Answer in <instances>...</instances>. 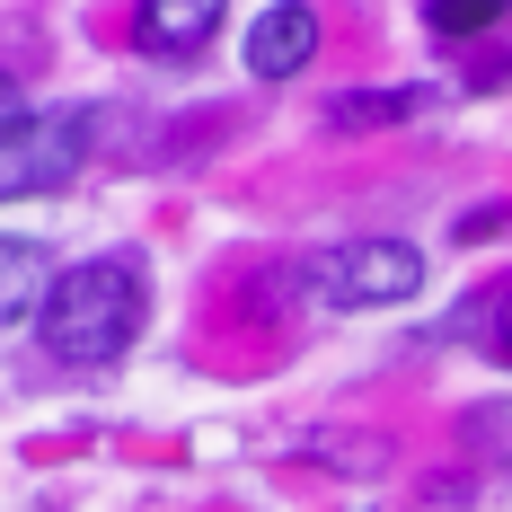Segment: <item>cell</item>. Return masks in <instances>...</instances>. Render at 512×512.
Listing matches in <instances>:
<instances>
[{
  "label": "cell",
  "instance_id": "6da1fadb",
  "mask_svg": "<svg viewBox=\"0 0 512 512\" xmlns=\"http://www.w3.org/2000/svg\"><path fill=\"white\" fill-rule=\"evenodd\" d=\"M142 318H151V274H142V256H80L62 283H53L45 301V354L71 362V371H98V362H124L133 354V336H142Z\"/></svg>",
  "mask_w": 512,
  "mask_h": 512
},
{
  "label": "cell",
  "instance_id": "7a4b0ae2",
  "mask_svg": "<svg viewBox=\"0 0 512 512\" xmlns=\"http://www.w3.org/2000/svg\"><path fill=\"white\" fill-rule=\"evenodd\" d=\"M309 283H318L327 309H398L424 292V256L407 239H345L309 265Z\"/></svg>",
  "mask_w": 512,
  "mask_h": 512
},
{
  "label": "cell",
  "instance_id": "3957f363",
  "mask_svg": "<svg viewBox=\"0 0 512 512\" xmlns=\"http://www.w3.org/2000/svg\"><path fill=\"white\" fill-rule=\"evenodd\" d=\"M80 159H89V115H71V106H62V115H27V124H9V133H0V204L62 186Z\"/></svg>",
  "mask_w": 512,
  "mask_h": 512
},
{
  "label": "cell",
  "instance_id": "277c9868",
  "mask_svg": "<svg viewBox=\"0 0 512 512\" xmlns=\"http://www.w3.org/2000/svg\"><path fill=\"white\" fill-rule=\"evenodd\" d=\"M309 53H318V9L309 0H274V9L248 18V71L256 80H292V71H309Z\"/></svg>",
  "mask_w": 512,
  "mask_h": 512
},
{
  "label": "cell",
  "instance_id": "5b68a950",
  "mask_svg": "<svg viewBox=\"0 0 512 512\" xmlns=\"http://www.w3.org/2000/svg\"><path fill=\"white\" fill-rule=\"evenodd\" d=\"M53 256L45 239H0V327H27V318H45L53 301Z\"/></svg>",
  "mask_w": 512,
  "mask_h": 512
},
{
  "label": "cell",
  "instance_id": "8992f818",
  "mask_svg": "<svg viewBox=\"0 0 512 512\" xmlns=\"http://www.w3.org/2000/svg\"><path fill=\"white\" fill-rule=\"evenodd\" d=\"M221 27V0H151L142 9V45L151 53H195Z\"/></svg>",
  "mask_w": 512,
  "mask_h": 512
},
{
  "label": "cell",
  "instance_id": "52a82bcc",
  "mask_svg": "<svg viewBox=\"0 0 512 512\" xmlns=\"http://www.w3.org/2000/svg\"><path fill=\"white\" fill-rule=\"evenodd\" d=\"M504 18V0H424V27L433 36H486Z\"/></svg>",
  "mask_w": 512,
  "mask_h": 512
},
{
  "label": "cell",
  "instance_id": "ba28073f",
  "mask_svg": "<svg viewBox=\"0 0 512 512\" xmlns=\"http://www.w3.org/2000/svg\"><path fill=\"white\" fill-rule=\"evenodd\" d=\"M389 115H415V89H398V98H336V124H389Z\"/></svg>",
  "mask_w": 512,
  "mask_h": 512
},
{
  "label": "cell",
  "instance_id": "9c48e42d",
  "mask_svg": "<svg viewBox=\"0 0 512 512\" xmlns=\"http://www.w3.org/2000/svg\"><path fill=\"white\" fill-rule=\"evenodd\" d=\"M9 124H27V98H18V80L0 71V133H9Z\"/></svg>",
  "mask_w": 512,
  "mask_h": 512
},
{
  "label": "cell",
  "instance_id": "30bf717a",
  "mask_svg": "<svg viewBox=\"0 0 512 512\" xmlns=\"http://www.w3.org/2000/svg\"><path fill=\"white\" fill-rule=\"evenodd\" d=\"M495 354L512 362V292H504V301H495Z\"/></svg>",
  "mask_w": 512,
  "mask_h": 512
}]
</instances>
